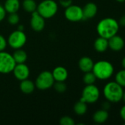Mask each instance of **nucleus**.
<instances>
[{"instance_id": "obj_1", "label": "nucleus", "mask_w": 125, "mask_h": 125, "mask_svg": "<svg viewBox=\"0 0 125 125\" xmlns=\"http://www.w3.org/2000/svg\"><path fill=\"white\" fill-rule=\"evenodd\" d=\"M119 22L113 18H105L102 19L97 26V31L99 37L110 39L117 34L119 29Z\"/></svg>"}, {"instance_id": "obj_2", "label": "nucleus", "mask_w": 125, "mask_h": 125, "mask_svg": "<svg viewBox=\"0 0 125 125\" xmlns=\"http://www.w3.org/2000/svg\"><path fill=\"white\" fill-rule=\"evenodd\" d=\"M124 90L116 81H111L108 83L103 89V94L105 99L110 103H117L122 100Z\"/></svg>"}, {"instance_id": "obj_3", "label": "nucleus", "mask_w": 125, "mask_h": 125, "mask_svg": "<svg viewBox=\"0 0 125 125\" xmlns=\"http://www.w3.org/2000/svg\"><path fill=\"white\" fill-rule=\"evenodd\" d=\"M92 72L95 75L97 79L105 81L109 79L114 73L113 64L106 60H100L94 63Z\"/></svg>"}, {"instance_id": "obj_4", "label": "nucleus", "mask_w": 125, "mask_h": 125, "mask_svg": "<svg viewBox=\"0 0 125 125\" xmlns=\"http://www.w3.org/2000/svg\"><path fill=\"white\" fill-rule=\"evenodd\" d=\"M58 10V5L54 0H43L37 6L36 11L45 19L54 17Z\"/></svg>"}, {"instance_id": "obj_5", "label": "nucleus", "mask_w": 125, "mask_h": 125, "mask_svg": "<svg viewBox=\"0 0 125 125\" xmlns=\"http://www.w3.org/2000/svg\"><path fill=\"white\" fill-rule=\"evenodd\" d=\"M100 97L99 88L94 84L86 85L83 90L82 97L80 100L86 103L87 104H93L97 102Z\"/></svg>"}, {"instance_id": "obj_6", "label": "nucleus", "mask_w": 125, "mask_h": 125, "mask_svg": "<svg viewBox=\"0 0 125 125\" xmlns=\"http://www.w3.org/2000/svg\"><path fill=\"white\" fill-rule=\"evenodd\" d=\"M15 64L12 54L4 51H0V73L8 74L12 73Z\"/></svg>"}, {"instance_id": "obj_7", "label": "nucleus", "mask_w": 125, "mask_h": 125, "mask_svg": "<svg viewBox=\"0 0 125 125\" xmlns=\"http://www.w3.org/2000/svg\"><path fill=\"white\" fill-rule=\"evenodd\" d=\"M55 79L52 73L49 71L41 72L36 78L35 86L40 90H46L53 86Z\"/></svg>"}, {"instance_id": "obj_8", "label": "nucleus", "mask_w": 125, "mask_h": 125, "mask_svg": "<svg viewBox=\"0 0 125 125\" xmlns=\"http://www.w3.org/2000/svg\"><path fill=\"white\" fill-rule=\"evenodd\" d=\"M27 42V36L24 31L15 30L13 31L8 37L7 43L14 49L21 48Z\"/></svg>"}, {"instance_id": "obj_9", "label": "nucleus", "mask_w": 125, "mask_h": 125, "mask_svg": "<svg viewBox=\"0 0 125 125\" xmlns=\"http://www.w3.org/2000/svg\"><path fill=\"white\" fill-rule=\"evenodd\" d=\"M64 15L66 18L71 22H78L84 19L83 8L77 5L71 4L66 7Z\"/></svg>"}, {"instance_id": "obj_10", "label": "nucleus", "mask_w": 125, "mask_h": 125, "mask_svg": "<svg viewBox=\"0 0 125 125\" xmlns=\"http://www.w3.org/2000/svg\"><path fill=\"white\" fill-rule=\"evenodd\" d=\"M30 26L35 31L40 32L45 27V18H43L37 11H35L32 13Z\"/></svg>"}, {"instance_id": "obj_11", "label": "nucleus", "mask_w": 125, "mask_h": 125, "mask_svg": "<svg viewBox=\"0 0 125 125\" xmlns=\"http://www.w3.org/2000/svg\"><path fill=\"white\" fill-rule=\"evenodd\" d=\"M13 73L14 74L15 78L18 81H23L27 79L29 75V69L25 63L16 64Z\"/></svg>"}, {"instance_id": "obj_12", "label": "nucleus", "mask_w": 125, "mask_h": 125, "mask_svg": "<svg viewBox=\"0 0 125 125\" xmlns=\"http://www.w3.org/2000/svg\"><path fill=\"white\" fill-rule=\"evenodd\" d=\"M125 46V41L123 38L117 34L108 39V48L113 51H120Z\"/></svg>"}, {"instance_id": "obj_13", "label": "nucleus", "mask_w": 125, "mask_h": 125, "mask_svg": "<svg viewBox=\"0 0 125 125\" xmlns=\"http://www.w3.org/2000/svg\"><path fill=\"white\" fill-rule=\"evenodd\" d=\"M97 6L96 4L93 2L87 3L84 7L83 8V18L84 19H90L94 18L97 13Z\"/></svg>"}, {"instance_id": "obj_14", "label": "nucleus", "mask_w": 125, "mask_h": 125, "mask_svg": "<svg viewBox=\"0 0 125 125\" xmlns=\"http://www.w3.org/2000/svg\"><path fill=\"white\" fill-rule=\"evenodd\" d=\"M55 81H66L69 73L67 70L62 66L56 67L52 72Z\"/></svg>"}, {"instance_id": "obj_15", "label": "nucleus", "mask_w": 125, "mask_h": 125, "mask_svg": "<svg viewBox=\"0 0 125 125\" xmlns=\"http://www.w3.org/2000/svg\"><path fill=\"white\" fill-rule=\"evenodd\" d=\"M94 62L93 60L88 56H83L82 57L78 62V66L80 70L83 73H88L92 71L93 67H94Z\"/></svg>"}, {"instance_id": "obj_16", "label": "nucleus", "mask_w": 125, "mask_h": 125, "mask_svg": "<svg viewBox=\"0 0 125 125\" xmlns=\"http://www.w3.org/2000/svg\"><path fill=\"white\" fill-rule=\"evenodd\" d=\"M109 117V114L108 111L101 109L97 111L93 115V120L97 124H103L105 123Z\"/></svg>"}, {"instance_id": "obj_17", "label": "nucleus", "mask_w": 125, "mask_h": 125, "mask_svg": "<svg viewBox=\"0 0 125 125\" xmlns=\"http://www.w3.org/2000/svg\"><path fill=\"white\" fill-rule=\"evenodd\" d=\"M94 48L97 52L103 53L108 48V40L99 37L94 42Z\"/></svg>"}, {"instance_id": "obj_18", "label": "nucleus", "mask_w": 125, "mask_h": 125, "mask_svg": "<svg viewBox=\"0 0 125 125\" xmlns=\"http://www.w3.org/2000/svg\"><path fill=\"white\" fill-rule=\"evenodd\" d=\"M35 88V84L28 79H25L21 81L20 83V89L24 94H31L34 92Z\"/></svg>"}, {"instance_id": "obj_19", "label": "nucleus", "mask_w": 125, "mask_h": 125, "mask_svg": "<svg viewBox=\"0 0 125 125\" xmlns=\"http://www.w3.org/2000/svg\"><path fill=\"white\" fill-rule=\"evenodd\" d=\"M4 7L8 13L17 12L20 7V1L19 0H6Z\"/></svg>"}, {"instance_id": "obj_20", "label": "nucleus", "mask_w": 125, "mask_h": 125, "mask_svg": "<svg viewBox=\"0 0 125 125\" xmlns=\"http://www.w3.org/2000/svg\"><path fill=\"white\" fill-rule=\"evenodd\" d=\"M13 57L16 64H21V63H25V62L27 61V54L26 51L19 48L15 50V51L13 54Z\"/></svg>"}, {"instance_id": "obj_21", "label": "nucleus", "mask_w": 125, "mask_h": 125, "mask_svg": "<svg viewBox=\"0 0 125 125\" xmlns=\"http://www.w3.org/2000/svg\"><path fill=\"white\" fill-rule=\"evenodd\" d=\"M87 110H88L87 103L81 100L76 103L74 106V113L78 116H83L87 112Z\"/></svg>"}, {"instance_id": "obj_22", "label": "nucleus", "mask_w": 125, "mask_h": 125, "mask_svg": "<svg viewBox=\"0 0 125 125\" xmlns=\"http://www.w3.org/2000/svg\"><path fill=\"white\" fill-rule=\"evenodd\" d=\"M37 4L35 0H24L22 2L23 9L29 13H32L37 10Z\"/></svg>"}, {"instance_id": "obj_23", "label": "nucleus", "mask_w": 125, "mask_h": 125, "mask_svg": "<svg viewBox=\"0 0 125 125\" xmlns=\"http://www.w3.org/2000/svg\"><path fill=\"white\" fill-rule=\"evenodd\" d=\"M83 80L85 85H91V84H94L96 82L97 78L95 75L94 74V73L91 71V72L85 73Z\"/></svg>"}, {"instance_id": "obj_24", "label": "nucleus", "mask_w": 125, "mask_h": 125, "mask_svg": "<svg viewBox=\"0 0 125 125\" xmlns=\"http://www.w3.org/2000/svg\"><path fill=\"white\" fill-rule=\"evenodd\" d=\"M115 81L119 83L121 86L125 87V69L119 70L115 78Z\"/></svg>"}, {"instance_id": "obj_25", "label": "nucleus", "mask_w": 125, "mask_h": 125, "mask_svg": "<svg viewBox=\"0 0 125 125\" xmlns=\"http://www.w3.org/2000/svg\"><path fill=\"white\" fill-rule=\"evenodd\" d=\"M55 90L58 93H63L66 91L67 86L64 81H56L53 84Z\"/></svg>"}, {"instance_id": "obj_26", "label": "nucleus", "mask_w": 125, "mask_h": 125, "mask_svg": "<svg viewBox=\"0 0 125 125\" xmlns=\"http://www.w3.org/2000/svg\"><path fill=\"white\" fill-rule=\"evenodd\" d=\"M10 15L7 17V21L8 23L11 25H16L18 23L20 18L19 15L17 14V12H13V13H9Z\"/></svg>"}, {"instance_id": "obj_27", "label": "nucleus", "mask_w": 125, "mask_h": 125, "mask_svg": "<svg viewBox=\"0 0 125 125\" xmlns=\"http://www.w3.org/2000/svg\"><path fill=\"white\" fill-rule=\"evenodd\" d=\"M60 124L61 125H74L75 122L71 117L66 116L60 119Z\"/></svg>"}, {"instance_id": "obj_28", "label": "nucleus", "mask_w": 125, "mask_h": 125, "mask_svg": "<svg viewBox=\"0 0 125 125\" xmlns=\"http://www.w3.org/2000/svg\"><path fill=\"white\" fill-rule=\"evenodd\" d=\"M7 40L4 38V36H2L1 34H0V51H4V49L6 48L7 46Z\"/></svg>"}, {"instance_id": "obj_29", "label": "nucleus", "mask_w": 125, "mask_h": 125, "mask_svg": "<svg viewBox=\"0 0 125 125\" xmlns=\"http://www.w3.org/2000/svg\"><path fill=\"white\" fill-rule=\"evenodd\" d=\"M6 12H6L4 6L0 4V22L2 21L4 19V18L6 16Z\"/></svg>"}, {"instance_id": "obj_30", "label": "nucleus", "mask_w": 125, "mask_h": 125, "mask_svg": "<svg viewBox=\"0 0 125 125\" xmlns=\"http://www.w3.org/2000/svg\"><path fill=\"white\" fill-rule=\"evenodd\" d=\"M59 2H60V5L63 6V7H67L71 4L72 0H59Z\"/></svg>"}, {"instance_id": "obj_31", "label": "nucleus", "mask_w": 125, "mask_h": 125, "mask_svg": "<svg viewBox=\"0 0 125 125\" xmlns=\"http://www.w3.org/2000/svg\"><path fill=\"white\" fill-rule=\"evenodd\" d=\"M119 114H120V116H121V118L123 119V121L125 122V105L124 106H122V108L120 109V112H119Z\"/></svg>"}, {"instance_id": "obj_32", "label": "nucleus", "mask_w": 125, "mask_h": 125, "mask_svg": "<svg viewBox=\"0 0 125 125\" xmlns=\"http://www.w3.org/2000/svg\"><path fill=\"white\" fill-rule=\"evenodd\" d=\"M111 103L109 102V101H106V102H105L104 103H102V109H104V110H106V111H108L109 108H110V107H111V104H110Z\"/></svg>"}, {"instance_id": "obj_33", "label": "nucleus", "mask_w": 125, "mask_h": 125, "mask_svg": "<svg viewBox=\"0 0 125 125\" xmlns=\"http://www.w3.org/2000/svg\"><path fill=\"white\" fill-rule=\"evenodd\" d=\"M118 22H119V26H123V27H125V15H122V16L120 18V19H119V21Z\"/></svg>"}, {"instance_id": "obj_34", "label": "nucleus", "mask_w": 125, "mask_h": 125, "mask_svg": "<svg viewBox=\"0 0 125 125\" xmlns=\"http://www.w3.org/2000/svg\"><path fill=\"white\" fill-rule=\"evenodd\" d=\"M122 66L123 69H125V57L123 58V59L122 61Z\"/></svg>"}, {"instance_id": "obj_35", "label": "nucleus", "mask_w": 125, "mask_h": 125, "mask_svg": "<svg viewBox=\"0 0 125 125\" xmlns=\"http://www.w3.org/2000/svg\"><path fill=\"white\" fill-rule=\"evenodd\" d=\"M24 26H23V25H19L18 26V30H20V31H24Z\"/></svg>"}, {"instance_id": "obj_36", "label": "nucleus", "mask_w": 125, "mask_h": 125, "mask_svg": "<svg viewBox=\"0 0 125 125\" xmlns=\"http://www.w3.org/2000/svg\"><path fill=\"white\" fill-rule=\"evenodd\" d=\"M122 100H124V102L125 103V92H124V93H123V96H122Z\"/></svg>"}, {"instance_id": "obj_37", "label": "nucleus", "mask_w": 125, "mask_h": 125, "mask_svg": "<svg viewBox=\"0 0 125 125\" xmlns=\"http://www.w3.org/2000/svg\"><path fill=\"white\" fill-rule=\"evenodd\" d=\"M116 1H117L118 2H119V3H123V2H125V0H116Z\"/></svg>"}]
</instances>
